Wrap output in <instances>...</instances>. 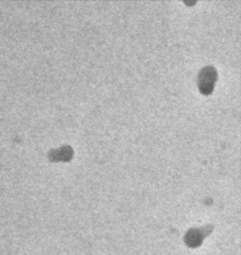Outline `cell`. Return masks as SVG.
<instances>
[{
  "mask_svg": "<svg viewBox=\"0 0 241 255\" xmlns=\"http://www.w3.org/2000/svg\"><path fill=\"white\" fill-rule=\"evenodd\" d=\"M216 71L213 67H205L198 74V86L203 94H210L216 80Z\"/></svg>",
  "mask_w": 241,
  "mask_h": 255,
  "instance_id": "1",
  "label": "cell"
}]
</instances>
